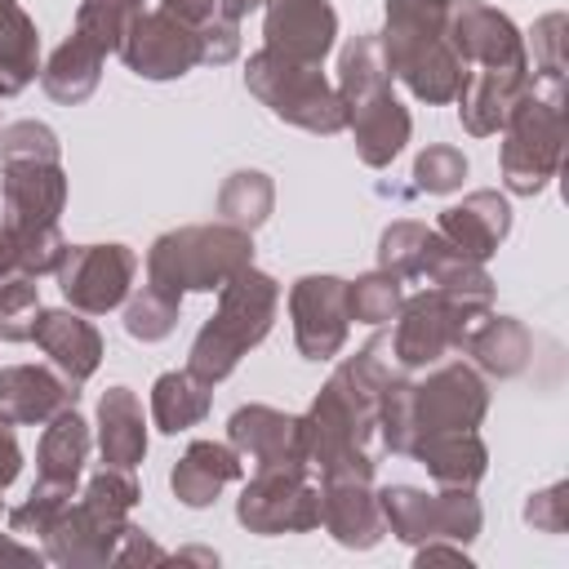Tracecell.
Instances as JSON below:
<instances>
[{"instance_id": "obj_44", "label": "cell", "mask_w": 569, "mask_h": 569, "mask_svg": "<svg viewBox=\"0 0 569 569\" xmlns=\"http://www.w3.org/2000/svg\"><path fill=\"white\" fill-rule=\"evenodd\" d=\"M22 471V449H18V436H13V422L0 418V493L18 480Z\"/></svg>"}, {"instance_id": "obj_13", "label": "cell", "mask_w": 569, "mask_h": 569, "mask_svg": "<svg viewBox=\"0 0 569 569\" xmlns=\"http://www.w3.org/2000/svg\"><path fill=\"white\" fill-rule=\"evenodd\" d=\"M236 520L249 533H307L320 525V485L311 467H258L236 502Z\"/></svg>"}, {"instance_id": "obj_2", "label": "cell", "mask_w": 569, "mask_h": 569, "mask_svg": "<svg viewBox=\"0 0 569 569\" xmlns=\"http://www.w3.org/2000/svg\"><path fill=\"white\" fill-rule=\"evenodd\" d=\"M387 378H391L387 338H373L329 373V382L302 413L307 467H316L325 480H338V476L373 480V471H378V458H373L378 400H382Z\"/></svg>"}, {"instance_id": "obj_6", "label": "cell", "mask_w": 569, "mask_h": 569, "mask_svg": "<svg viewBox=\"0 0 569 569\" xmlns=\"http://www.w3.org/2000/svg\"><path fill=\"white\" fill-rule=\"evenodd\" d=\"M253 267V236L231 222H200L164 231L147 249V284L178 298L182 293H213L231 276Z\"/></svg>"}, {"instance_id": "obj_3", "label": "cell", "mask_w": 569, "mask_h": 569, "mask_svg": "<svg viewBox=\"0 0 569 569\" xmlns=\"http://www.w3.org/2000/svg\"><path fill=\"white\" fill-rule=\"evenodd\" d=\"M485 413H489V387L462 360L436 365L422 382L391 373L378 400V445L391 453H409L427 436L476 431Z\"/></svg>"}, {"instance_id": "obj_41", "label": "cell", "mask_w": 569, "mask_h": 569, "mask_svg": "<svg viewBox=\"0 0 569 569\" xmlns=\"http://www.w3.org/2000/svg\"><path fill=\"white\" fill-rule=\"evenodd\" d=\"M525 520L542 533H565V520H569L565 516V485H551V489L533 493L529 507H525Z\"/></svg>"}, {"instance_id": "obj_8", "label": "cell", "mask_w": 569, "mask_h": 569, "mask_svg": "<svg viewBox=\"0 0 569 569\" xmlns=\"http://www.w3.org/2000/svg\"><path fill=\"white\" fill-rule=\"evenodd\" d=\"M138 502V485L120 467H102L89 476L84 493L67 502V511L44 533V556L71 569H98L116 560V547L129 529V511Z\"/></svg>"}, {"instance_id": "obj_43", "label": "cell", "mask_w": 569, "mask_h": 569, "mask_svg": "<svg viewBox=\"0 0 569 569\" xmlns=\"http://www.w3.org/2000/svg\"><path fill=\"white\" fill-rule=\"evenodd\" d=\"M160 9H164V13H173L178 22L196 27V31H204L209 22H218V18H222V0H164Z\"/></svg>"}, {"instance_id": "obj_28", "label": "cell", "mask_w": 569, "mask_h": 569, "mask_svg": "<svg viewBox=\"0 0 569 569\" xmlns=\"http://www.w3.org/2000/svg\"><path fill=\"white\" fill-rule=\"evenodd\" d=\"M462 351H467L485 373L516 378V373L529 365V356H533V338H529V329H525L520 320H511V316H489V311H485V316L476 320V329L467 333Z\"/></svg>"}, {"instance_id": "obj_10", "label": "cell", "mask_w": 569, "mask_h": 569, "mask_svg": "<svg viewBox=\"0 0 569 569\" xmlns=\"http://www.w3.org/2000/svg\"><path fill=\"white\" fill-rule=\"evenodd\" d=\"M244 84L284 124H298L307 133H342L347 129V111H342L338 89L311 62H293V58H280L271 49H258L244 67Z\"/></svg>"}, {"instance_id": "obj_18", "label": "cell", "mask_w": 569, "mask_h": 569, "mask_svg": "<svg viewBox=\"0 0 569 569\" xmlns=\"http://www.w3.org/2000/svg\"><path fill=\"white\" fill-rule=\"evenodd\" d=\"M333 36H338V13L329 9V0H267L262 49L320 67L325 53L333 49Z\"/></svg>"}, {"instance_id": "obj_45", "label": "cell", "mask_w": 569, "mask_h": 569, "mask_svg": "<svg viewBox=\"0 0 569 569\" xmlns=\"http://www.w3.org/2000/svg\"><path fill=\"white\" fill-rule=\"evenodd\" d=\"M436 560H453V565H467V556H462V542H458V547H440L436 538H431V542H422V547H418V565H436Z\"/></svg>"}, {"instance_id": "obj_24", "label": "cell", "mask_w": 569, "mask_h": 569, "mask_svg": "<svg viewBox=\"0 0 569 569\" xmlns=\"http://www.w3.org/2000/svg\"><path fill=\"white\" fill-rule=\"evenodd\" d=\"M244 476V462H240V449L236 445H222V440H191L187 453L178 458L169 485H173V498L182 507H209L222 485L240 480Z\"/></svg>"}, {"instance_id": "obj_16", "label": "cell", "mask_w": 569, "mask_h": 569, "mask_svg": "<svg viewBox=\"0 0 569 569\" xmlns=\"http://www.w3.org/2000/svg\"><path fill=\"white\" fill-rule=\"evenodd\" d=\"M449 44L467 71H525L529 53L507 13L480 0H458L449 9Z\"/></svg>"}, {"instance_id": "obj_7", "label": "cell", "mask_w": 569, "mask_h": 569, "mask_svg": "<svg viewBox=\"0 0 569 569\" xmlns=\"http://www.w3.org/2000/svg\"><path fill=\"white\" fill-rule=\"evenodd\" d=\"M218 293H222L218 298V311L196 333L191 356H187V369L200 382H209V387L222 382L240 365V356L271 333L276 307H280V284L267 271H253V267H244L240 276H231Z\"/></svg>"}, {"instance_id": "obj_36", "label": "cell", "mask_w": 569, "mask_h": 569, "mask_svg": "<svg viewBox=\"0 0 569 569\" xmlns=\"http://www.w3.org/2000/svg\"><path fill=\"white\" fill-rule=\"evenodd\" d=\"M36 311H40L36 276H31V271H18V267H13V271H0V338H4V342L31 338Z\"/></svg>"}, {"instance_id": "obj_12", "label": "cell", "mask_w": 569, "mask_h": 569, "mask_svg": "<svg viewBox=\"0 0 569 569\" xmlns=\"http://www.w3.org/2000/svg\"><path fill=\"white\" fill-rule=\"evenodd\" d=\"M378 507H382V525L409 547H422L431 538L471 542L480 533V502L471 489L422 493L413 485H391L378 493Z\"/></svg>"}, {"instance_id": "obj_39", "label": "cell", "mask_w": 569, "mask_h": 569, "mask_svg": "<svg viewBox=\"0 0 569 569\" xmlns=\"http://www.w3.org/2000/svg\"><path fill=\"white\" fill-rule=\"evenodd\" d=\"M413 178H418V191H431V196H445L453 187H462L467 178V156L458 147H427L418 160H413Z\"/></svg>"}, {"instance_id": "obj_5", "label": "cell", "mask_w": 569, "mask_h": 569, "mask_svg": "<svg viewBox=\"0 0 569 569\" xmlns=\"http://www.w3.org/2000/svg\"><path fill=\"white\" fill-rule=\"evenodd\" d=\"M333 89L342 98L347 129L356 133V156L369 169L391 164L405 151L413 120H409V111L391 93V71H387V58H382L378 36H356L342 49L338 84Z\"/></svg>"}, {"instance_id": "obj_29", "label": "cell", "mask_w": 569, "mask_h": 569, "mask_svg": "<svg viewBox=\"0 0 569 569\" xmlns=\"http://www.w3.org/2000/svg\"><path fill=\"white\" fill-rule=\"evenodd\" d=\"M36 462H40V480L44 485L76 489V480H80V471L89 462V422L76 413V405L49 418Z\"/></svg>"}, {"instance_id": "obj_33", "label": "cell", "mask_w": 569, "mask_h": 569, "mask_svg": "<svg viewBox=\"0 0 569 569\" xmlns=\"http://www.w3.org/2000/svg\"><path fill=\"white\" fill-rule=\"evenodd\" d=\"M271 204H276V187H271V178L258 173V169L231 173V178L222 182V191H218V218L231 222V227H240V231L262 227L267 213H271Z\"/></svg>"}, {"instance_id": "obj_22", "label": "cell", "mask_w": 569, "mask_h": 569, "mask_svg": "<svg viewBox=\"0 0 569 569\" xmlns=\"http://www.w3.org/2000/svg\"><path fill=\"white\" fill-rule=\"evenodd\" d=\"M31 338H36V347H40L76 387H80L84 378H93L98 365H102V333H98L84 316H76V307H71V311H67V307L36 311Z\"/></svg>"}, {"instance_id": "obj_23", "label": "cell", "mask_w": 569, "mask_h": 569, "mask_svg": "<svg viewBox=\"0 0 569 569\" xmlns=\"http://www.w3.org/2000/svg\"><path fill=\"white\" fill-rule=\"evenodd\" d=\"M320 525L333 533V542H342L351 551H365L387 533L378 493L369 489V480H351V476L325 480V489H320Z\"/></svg>"}, {"instance_id": "obj_42", "label": "cell", "mask_w": 569, "mask_h": 569, "mask_svg": "<svg viewBox=\"0 0 569 569\" xmlns=\"http://www.w3.org/2000/svg\"><path fill=\"white\" fill-rule=\"evenodd\" d=\"M160 560H169L138 525H129L124 529V538H120V547H116V560L111 565H160Z\"/></svg>"}, {"instance_id": "obj_38", "label": "cell", "mask_w": 569, "mask_h": 569, "mask_svg": "<svg viewBox=\"0 0 569 569\" xmlns=\"http://www.w3.org/2000/svg\"><path fill=\"white\" fill-rule=\"evenodd\" d=\"M76 498V489H58V485H44V480H36V489L9 511V529L13 533H49V525L67 511V502Z\"/></svg>"}, {"instance_id": "obj_19", "label": "cell", "mask_w": 569, "mask_h": 569, "mask_svg": "<svg viewBox=\"0 0 569 569\" xmlns=\"http://www.w3.org/2000/svg\"><path fill=\"white\" fill-rule=\"evenodd\" d=\"M227 440L253 458V467H307L302 418L271 405H240L227 422Z\"/></svg>"}, {"instance_id": "obj_32", "label": "cell", "mask_w": 569, "mask_h": 569, "mask_svg": "<svg viewBox=\"0 0 569 569\" xmlns=\"http://www.w3.org/2000/svg\"><path fill=\"white\" fill-rule=\"evenodd\" d=\"M209 391H213V387L200 382L191 369H169V373H160L156 387H151V418H156V427L169 431V436H178V431L204 422V413H209V405H213Z\"/></svg>"}, {"instance_id": "obj_47", "label": "cell", "mask_w": 569, "mask_h": 569, "mask_svg": "<svg viewBox=\"0 0 569 569\" xmlns=\"http://www.w3.org/2000/svg\"><path fill=\"white\" fill-rule=\"evenodd\" d=\"M262 4H267V0H222V13L240 22L244 13H253V9H262Z\"/></svg>"}, {"instance_id": "obj_11", "label": "cell", "mask_w": 569, "mask_h": 569, "mask_svg": "<svg viewBox=\"0 0 569 569\" xmlns=\"http://www.w3.org/2000/svg\"><path fill=\"white\" fill-rule=\"evenodd\" d=\"M489 307L480 302H467L449 289H422L413 298L400 302L396 311V333L387 342V351L396 356L400 369H431L440 365L449 351H462L467 333L476 329V320L485 316Z\"/></svg>"}, {"instance_id": "obj_25", "label": "cell", "mask_w": 569, "mask_h": 569, "mask_svg": "<svg viewBox=\"0 0 569 569\" xmlns=\"http://www.w3.org/2000/svg\"><path fill=\"white\" fill-rule=\"evenodd\" d=\"M409 453L427 467V476L440 489H476V480L489 467V449L476 431H440V436L418 440Z\"/></svg>"}, {"instance_id": "obj_27", "label": "cell", "mask_w": 569, "mask_h": 569, "mask_svg": "<svg viewBox=\"0 0 569 569\" xmlns=\"http://www.w3.org/2000/svg\"><path fill=\"white\" fill-rule=\"evenodd\" d=\"M102 49L93 44V40H84L80 31H71L53 53H49V62L40 67V84H44V93L53 98V102H84L93 89H98V80H102Z\"/></svg>"}, {"instance_id": "obj_30", "label": "cell", "mask_w": 569, "mask_h": 569, "mask_svg": "<svg viewBox=\"0 0 569 569\" xmlns=\"http://www.w3.org/2000/svg\"><path fill=\"white\" fill-rule=\"evenodd\" d=\"M40 71V36L18 0H0V98L22 93Z\"/></svg>"}, {"instance_id": "obj_15", "label": "cell", "mask_w": 569, "mask_h": 569, "mask_svg": "<svg viewBox=\"0 0 569 569\" xmlns=\"http://www.w3.org/2000/svg\"><path fill=\"white\" fill-rule=\"evenodd\" d=\"M120 58L142 80H178V76H187L191 67L204 62L200 31L187 27V22H178L164 9H151V13H138L133 18L129 36L120 40Z\"/></svg>"}, {"instance_id": "obj_48", "label": "cell", "mask_w": 569, "mask_h": 569, "mask_svg": "<svg viewBox=\"0 0 569 569\" xmlns=\"http://www.w3.org/2000/svg\"><path fill=\"white\" fill-rule=\"evenodd\" d=\"M0 271H13V249L4 240V231H0Z\"/></svg>"}, {"instance_id": "obj_31", "label": "cell", "mask_w": 569, "mask_h": 569, "mask_svg": "<svg viewBox=\"0 0 569 569\" xmlns=\"http://www.w3.org/2000/svg\"><path fill=\"white\" fill-rule=\"evenodd\" d=\"M449 253V240L422 222H391L378 240V267L400 280H427V271Z\"/></svg>"}, {"instance_id": "obj_40", "label": "cell", "mask_w": 569, "mask_h": 569, "mask_svg": "<svg viewBox=\"0 0 569 569\" xmlns=\"http://www.w3.org/2000/svg\"><path fill=\"white\" fill-rule=\"evenodd\" d=\"M533 80L565 84V13H547L533 27Z\"/></svg>"}, {"instance_id": "obj_21", "label": "cell", "mask_w": 569, "mask_h": 569, "mask_svg": "<svg viewBox=\"0 0 569 569\" xmlns=\"http://www.w3.org/2000/svg\"><path fill=\"white\" fill-rule=\"evenodd\" d=\"M436 231L471 262H485L498 253V244L511 231V209L498 191H471L462 204H449L436 222Z\"/></svg>"}, {"instance_id": "obj_14", "label": "cell", "mask_w": 569, "mask_h": 569, "mask_svg": "<svg viewBox=\"0 0 569 569\" xmlns=\"http://www.w3.org/2000/svg\"><path fill=\"white\" fill-rule=\"evenodd\" d=\"M133 271H138V258L129 244H67L53 276H58L62 298L76 311L102 316L129 298Z\"/></svg>"}, {"instance_id": "obj_9", "label": "cell", "mask_w": 569, "mask_h": 569, "mask_svg": "<svg viewBox=\"0 0 569 569\" xmlns=\"http://www.w3.org/2000/svg\"><path fill=\"white\" fill-rule=\"evenodd\" d=\"M502 178L516 196H538L565 151V84H529L502 124Z\"/></svg>"}, {"instance_id": "obj_1", "label": "cell", "mask_w": 569, "mask_h": 569, "mask_svg": "<svg viewBox=\"0 0 569 569\" xmlns=\"http://www.w3.org/2000/svg\"><path fill=\"white\" fill-rule=\"evenodd\" d=\"M0 231L13 249V267L44 276L58 271L67 240L58 231V213L67 204V173L58 133L40 120H18L0 129Z\"/></svg>"}, {"instance_id": "obj_35", "label": "cell", "mask_w": 569, "mask_h": 569, "mask_svg": "<svg viewBox=\"0 0 569 569\" xmlns=\"http://www.w3.org/2000/svg\"><path fill=\"white\" fill-rule=\"evenodd\" d=\"M405 280L400 276H391V271H369V276H360L356 284H347V316L351 320H360V325H387L396 311H400V302H405V289H400Z\"/></svg>"}, {"instance_id": "obj_4", "label": "cell", "mask_w": 569, "mask_h": 569, "mask_svg": "<svg viewBox=\"0 0 569 569\" xmlns=\"http://www.w3.org/2000/svg\"><path fill=\"white\" fill-rule=\"evenodd\" d=\"M445 0H387V27L378 36L387 71L409 84L418 102H453L467 84V67L449 44Z\"/></svg>"}, {"instance_id": "obj_26", "label": "cell", "mask_w": 569, "mask_h": 569, "mask_svg": "<svg viewBox=\"0 0 569 569\" xmlns=\"http://www.w3.org/2000/svg\"><path fill=\"white\" fill-rule=\"evenodd\" d=\"M98 449L107 467H138L147 453V422H142V405L129 387H111L98 400Z\"/></svg>"}, {"instance_id": "obj_34", "label": "cell", "mask_w": 569, "mask_h": 569, "mask_svg": "<svg viewBox=\"0 0 569 569\" xmlns=\"http://www.w3.org/2000/svg\"><path fill=\"white\" fill-rule=\"evenodd\" d=\"M138 13H142V0H80L71 31H80L102 53H111V49H120V40L129 36Z\"/></svg>"}, {"instance_id": "obj_20", "label": "cell", "mask_w": 569, "mask_h": 569, "mask_svg": "<svg viewBox=\"0 0 569 569\" xmlns=\"http://www.w3.org/2000/svg\"><path fill=\"white\" fill-rule=\"evenodd\" d=\"M76 405V382L58 378L44 365H9L0 369V418L13 427H36L49 422L53 413Z\"/></svg>"}, {"instance_id": "obj_37", "label": "cell", "mask_w": 569, "mask_h": 569, "mask_svg": "<svg viewBox=\"0 0 569 569\" xmlns=\"http://www.w3.org/2000/svg\"><path fill=\"white\" fill-rule=\"evenodd\" d=\"M178 311H182L178 298H169V293L142 284V293L124 307V329H129V338H138V342H160V338H169V333L178 329Z\"/></svg>"}, {"instance_id": "obj_17", "label": "cell", "mask_w": 569, "mask_h": 569, "mask_svg": "<svg viewBox=\"0 0 569 569\" xmlns=\"http://www.w3.org/2000/svg\"><path fill=\"white\" fill-rule=\"evenodd\" d=\"M293 342L307 360H329L342 351L351 316H347V280L338 276H302L289 289Z\"/></svg>"}, {"instance_id": "obj_49", "label": "cell", "mask_w": 569, "mask_h": 569, "mask_svg": "<svg viewBox=\"0 0 569 569\" xmlns=\"http://www.w3.org/2000/svg\"><path fill=\"white\" fill-rule=\"evenodd\" d=\"M445 4H458V0H445Z\"/></svg>"}, {"instance_id": "obj_46", "label": "cell", "mask_w": 569, "mask_h": 569, "mask_svg": "<svg viewBox=\"0 0 569 569\" xmlns=\"http://www.w3.org/2000/svg\"><path fill=\"white\" fill-rule=\"evenodd\" d=\"M0 560H13V565H40V551H36V547H22V542H13V538L0 533Z\"/></svg>"}]
</instances>
